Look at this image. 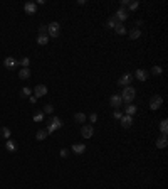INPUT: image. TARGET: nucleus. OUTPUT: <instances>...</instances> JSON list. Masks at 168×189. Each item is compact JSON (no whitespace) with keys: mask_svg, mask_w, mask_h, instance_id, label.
<instances>
[{"mask_svg":"<svg viewBox=\"0 0 168 189\" xmlns=\"http://www.w3.org/2000/svg\"><path fill=\"white\" fill-rule=\"evenodd\" d=\"M119 96L126 105H129V103H133V100L136 98V90L133 86H126V88H123V93H121Z\"/></svg>","mask_w":168,"mask_h":189,"instance_id":"1","label":"nucleus"},{"mask_svg":"<svg viewBox=\"0 0 168 189\" xmlns=\"http://www.w3.org/2000/svg\"><path fill=\"white\" fill-rule=\"evenodd\" d=\"M59 128H62L61 118H59V116H52V120L49 122V125H47V134L51 135V134H54L55 130H59Z\"/></svg>","mask_w":168,"mask_h":189,"instance_id":"2","label":"nucleus"},{"mask_svg":"<svg viewBox=\"0 0 168 189\" xmlns=\"http://www.w3.org/2000/svg\"><path fill=\"white\" fill-rule=\"evenodd\" d=\"M47 36L49 37H59L61 36V26L59 22H51L47 26Z\"/></svg>","mask_w":168,"mask_h":189,"instance_id":"3","label":"nucleus"},{"mask_svg":"<svg viewBox=\"0 0 168 189\" xmlns=\"http://www.w3.org/2000/svg\"><path fill=\"white\" fill-rule=\"evenodd\" d=\"M161 105H163V98H161L160 94H153L150 98V108L151 110H160Z\"/></svg>","mask_w":168,"mask_h":189,"instance_id":"4","label":"nucleus"},{"mask_svg":"<svg viewBox=\"0 0 168 189\" xmlns=\"http://www.w3.org/2000/svg\"><path fill=\"white\" fill-rule=\"evenodd\" d=\"M131 81H133V74L131 73H124L123 76L118 80V86H123V88L131 86Z\"/></svg>","mask_w":168,"mask_h":189,"instance_id":"5","label":"nucleus"},{"mask_svg":"<svg viewBox=\"0 0 168 189\" xmlns=\"http://www.w3.org/2000/svg\"><path fill=\"white\" fill-rule=\"evenodd\" d=\"M34 93H35V98H42V96L47 94V86L45 84H37L34 88Z\"/></svg>","mask_w":168,"mask_h":189,"instance_id":"6","label":"nucleus"},{"mask_svg":"<svg viewBox=\"0 0 168 189\" xmlns=\"http://www.w3.org/2000/svg\"><path fill=\"white\" fill-rule=\"evenodd\" d=\"M81 135H82L84 138H91L92 135H94V128H92V125H84V127L81 128Z\"/></svg>","mask_w":168,"mask_h":189,"instance_id":"7","label":"nucleus"},{"mask_svg":"<svg viewBox=\"0 0 168 189\" xmlns=\"http://www.w3.org/2000/svg\"><path fill=\"white\" fill-rule=\"evenodd\" d=\"M148 71H146V69H136L135 71V74H133V78H136V80L138 81H146L148 80Z\"/></svg>","mask_w":168,"mask_h":189,"instance_id":"8","label":"nucleus"},{"mask_svg":"<svg viewBox=\"0 0 168 189\" xmlns=\"http://www.w3.org/2000/svg\"><path fill=\"white\" fill-rule=\"evenodd\" d=\"M24 10H25V14L34 15V14L37 12V5H35V2H25V4H24Z\"/></svg>","mask_w":168,"mask_h":189,"instance_id":"9","label":"nucleus"},{"mask_svg":"<svg viewBox=\"0 0 168 189\" xmlns=\"http://www.w3.org/2000/svg\"><path fill=\"white\" fill-rule=\"evenodd\" d=\"M114 19H116L118 22H121V24H123L124 20H126V19H128V12H126V9H118V12H116V15H114Z\"/></svg>","mask_w":168,"mask_h":189,"instance_id":"10","label":"nucleus"},{"mask_svg":"<svg viewBox=\"0 0 168 189\" xmlns=\"http://www.w3.org/2000/svg\"><path fill=\"white\" fill-rule=\"evenodd\" d=\"M119 123H121V127L123 128H129L133 125V116H129V115H123L119 118Z\"/></svg>","mask_w":168,"mask_h":189,"instance_id":"11","label":"nucleus"},{"mask_svg":"<svg viewBox=\"0 0 168 189\" xmlns=\"http://www.w3.org/2000/svg\"><path fill=\"white\" fill-rule=\"evenodd\" d=\"M121 103H123V100H121V96L119 94H113V96H111L109 98V105L113 106L114 110H118L121 106Z\"/></svg>","mask_w":168,"mask_h":189,"instance_id":"12","label":"nucleus"},{"mask_svg":"<svg viewBox=\"0 0 168 189\" xmlns=\"http://www.w3.org/2000/svg\"><path fill=\"white\" fill-rule=\"evenodd\" d=\"M4 66H5L7 69H10V71H12V69H15V66H17V61H15L14 58H10V56H8V58L4 59Z\"/></svg>","mask_w":168,"mask_h":189,"instance_id":"13","label":"nucleus"},{"mask_svg":"<svg viewBox=\"0 0 168 189\" xmlns=\"http://www.w3.org/2000/svg\"><path fill=\"white\" fill-rule=\"evenodd\" d=\"M166 145H168V138H166V135H161V137L156 138V147H158V149H165Z\"/></svg>","mask_w":168,"mask_h":189,"instance_id":"14","label":"nucleus"},{"mask_svg":"<svg viewBox=\"0 0 168 189\" xmlns=\"http://www.w3.org/2000/svg\"><path fill=\"white\" fill-rule=\"evenodd\" d=\"M71 149H72L74 154H84L86 152V145H84V144H74Z\"/></svg>","mask_w":168,"mask_h":189,"instance_id":"15","label":"nucleus"},{"mask_svg":"<svg viewBox=\"0 0 168 189\" xmlns=\"http://www.w3.org/2000/svg\"><path fill=\"white\" fill-rule=\"evenodd\" d=\"M18 78H20V80H27V78H30V69L29 68H20V71H18Z\"/></svg>","mask_w":168,"mask_h":189,"instance_id":"16","label":"nucleus"},{"mask_svg":"<svg viewBox=\"0 0 168 189\" xmlns=\"http://www.w3.org/2000/svg\"><path fill=\"white\" fill-rule=\"evenodd\" d=\"M136 113V105H133V103H129V105H126V108H124V115H129L133 116Z\"/></svg>","mask_w":168,"mask_h":189,"instance_id":"17","label":"nucleus"},{"mask_svg":"<svg viewBox=\"0 0 168 189\" xmlns=\"http://www.w3.org/2000/svg\"><path fill=\"white\" fill-rule=\"evenodd\" d=\"M5 149H7L8 152H15V150H17V144H15L12 138H8L7 144H5Z\"/></svg>","mask_w":168,"mask_h":189,"instance_id":"18","label":"nucleus"},{"mask_svg":"<svg viewBox=\"0 0 168 189\" xmlns=\"http://www.w3.org/2000/svg\"><path fill=\"white\" fill-rule=\"evenodd\" d=\"M114 30H116V34H119V36H124V34H126V26L121 24V22H118L116 27H114Z\"/></svg>","mask_w":168,"mask_h":189,"instance_id":"19","label":"nucleus"},{"mask_svg":"<svg viewBox=\"0 0 168 189\" xmlns=\"http://www.w3.org/2000/svg\"><path fill=\"white\" fill-rule=\"evenodd\" d=\"M139 36H141V30H139L138 27H135V29H131V30H129V39H133V41H135V39H138Z\"/></svg>","mask_w":168,"mask_h":189,"instance_id":"20","label":"nucleus"},{"mask_svg":"<svg viewBox=\"0 0 168 189\" xmlns=\"http://www.w3.org/2000/svg\"><path fill=\"white\" fill-rule=\"evenodd\" d=\"M49 39H51L49 36H37V44L39 46H45L49 42Z\"/></svg>","mask_w":168,"mask_h":189,"instance_id":"21","label":"nucleus"},{"mask_svg":"<svg viewBox=\"0 0 168 189\" xmlns=\"http://www.w3.org/2000/svg\"><path fill=\"white\" fill-rule=\"evenodd\" d=\"M160 132H161V135H166V134H168V120H161V123H160Z\"/></svg>","mask_w":168,"mask_h":189,"instance_id":"22","label":"nucleus"},{"mask_svg":"<svg viewBox=\"0 0 168 189\" xmlns=\"http://www.w3.org/2000/svg\"><path fill=\"white\" fill-rule=\"evenodd\" d=\"M47 130H39V132H37V134H35V138H37V140H45V138H47Z\"/></svg>","mask_w":168,"mask_h":189,"instance_id":"23","label":"nucleus"},{"mask_svg":"<svg viewBox=\"0 0 168 189\" xmlns=\"http://www.w3.org/2000/svg\"><path fill=\"white\" fill-rule=\"evenodd\" d=\"M116 24H118L116 19L109 17V19H108V22H106V29H114V27H116Z\"/></svg>","mask_w":168,"mask_h":189,"instance_id":"24","label":"nucleus"},{"mask_svg":"<svg viewBox=\"0 0 168 189\" xmlns=\"http://www.w3.org/2000/svg\"><path fill=\"white\" fill-rule=\"evenodd\" d=\"M30 93H32V90H30V88H27V86H24L22 90H20V96H22V98L30 96Z\"/></svg>","mask_w":168,"mask_h":189,"instance_id":"25","label":"nucleus"},{"mask_svg":"<svg viewBox=\"0 0 168 189\" xmlns=\"http://www.w3.org/2000/svg\"><path fill=\"white\" fill-rule=\"evenodd\" d=\"M138 7H139V2H138V0H133V2H129V4H128V10H129V12L136 10Z\"/></svg>","mask_w":168,"mask_h":189,"instance_id":"26","label":"nucleus"},{"mask_svg":"<svg viewBox=\"0 0 168 189\" xmlns=\"http://www.w3.org/2000/svg\"><path fill=\"white\" fill-rule=\"evenodd\" d=\"M0 130H2V137H4V138H7V140L10 138L12 132H10V128H8V127H4V128H0Z\"/></svg>","mask_w":168,"mask_h":189,"instance_id":"27","label":"nucleus"},{"mask_svg":"<svg viewBox=\"0 0 168 189\" xmlns=\"http://www.w3.org/2000/svg\"><path fill=\"white\" fill-rule=\"evenodd\" d=\"M74 120H76L77 123H82V122H86V115H84V113H76V115H74Z\"/></svg>","mask_w":168,"mask_h":189,"instance_id":"28","label":"nucleus"},{"mask_svg":"<svg viewBox=\"0 0 168 189\" xmlns=\"http://www.w3.org/2000/svg\"><path fill=\"white\" fill-rule=\"evenodd\" d=\"M42 113H44V115H52V113H54V106H52V105H45L44 110H42Z\"/></svg>","mask_w":168,"mask_h":189,"instance_id":"29","label":"nucleus"},{"mask_svg":"<svg viewBox=\"0 0 168 189\" xmlns=\"http://www.w3.org/2000/svg\"><path fill=\"white\" fill-rule=\"evenodd\" d=\"M18 64L22 66V68H29V64H30V59H29V58H22L20 61H18Z\"/></svg>","mask_w":168,"mask_h":189,"instance_id":"30","label":"nucleus"},{"mask_svg":"<svg viewBox=\"0 0 168 189\" xmlns=\"http://www.w3.org/2000/svg\"><path fill=\"white\" fill-rule=\"evenodd\" d=\"M44 120V113L42 112H37L35 115H34V122H42Z\"/></svg>","mask_w":168,"mask_h":189,"instance_id":"31","label":"nucleus"},{"mask_svg":"<svg viewBox=\"0 0 168 189\" xmlns=\"http://www.w3.org/2000/svg\"><path fill=\"white\" fill-rule=\"evenodd\" d=\"M161 71H163V69H161L160 66H155V68H151V74H155V76L161 74Z\"/></svg>","mask_w":168,"mask_h":189,"instance_id":"32","label":"nucleus"},{"mask_svg":"<svg viewBox=\"0 0 168 189\" xmlns=\"http://www.w3.org/2000/svg\"><path fill=\"white\" fill-rule=\"evenodd\" d=\"M39 36H47V26H40L39 27Z\"/></svg>","mask_w":168,"mask_h":189,"instance_id":"33","label":"nucleus"},{"mask_svg":"<svg viewBox=\"0 0 168 189\" xmlns=\"http://www.w3.org/2000/svg\"><path fill=\"white\" fill-rule=\"evenodd\" d=\"M113 116H114V118H116V120H119L121 116H123V113H121V110H119V108H118V110H114Z\"/></svg>","mask_w":168,"mask_h":189,"instance_id":"34","label":"nucleus"},{"mask_svg":"<svg viewBox=\"0 0 168 189\" xmlns=\"http://www.w3.org/2000/svg\"><path fill=\"white\" fill-rule=\"evenodd\" d=\"M89 120H91V125H92L96 120H98V115H96V113H91V115H89Z\"/></svg>","mask_w":168,"mask_h":189,"instance_id":"35","label":"nucleus"},{"mask_svg":"<svg viewBox=\"0 0 168 189\" xmlns=\"http://www.w3.org/2000/svg\"><path fill=\"white\" fill-rule=\"evenodd\" d=\"M59 154H61V157H67V154H69V152H67L66 149H62V150H61V152H59Z\"/></svg>","mask_w":168,"mask_h":189,"instance_id":"36","label":"nucleus"},{"mask_svg":"<svg viewBox=\"0 0 168 189\" xmlns=\"http://www.w3.org/2000/svg\"><path fill=\"white\" fill-rule=\"evenodd\" d=\"M29 100H30V103H35V102H37L35 96H29Z\"/></svg>","mask_w":168,"mask_h":189,"instance_id":"37","label":"nucleus"}]
</instances>
